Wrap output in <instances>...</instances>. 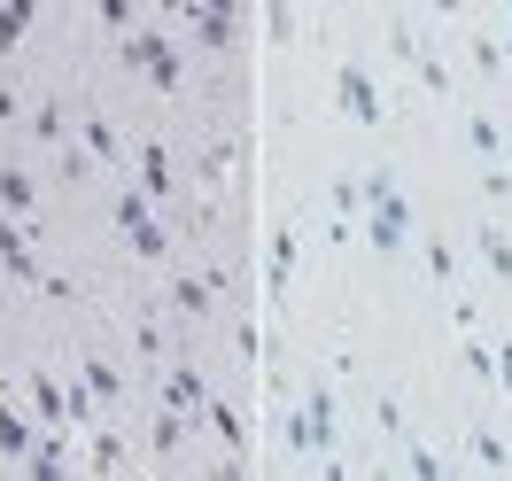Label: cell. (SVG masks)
<instances>
[{
    "instance_id": "obj_1",
    "label": "cell",
    "mask_w": 512,
    "mask_h": 481,
    "mask_svg": "<svg viewBox=\"0 0 512 481\" xmlns=\"http://www.w3.org/2000/svg\"><path fill=\"white\" fill-rule=\"evenodd\" d=\"M125 63L140 70L156 94H179V86H187V55H179V47H171L163 32H140V39L125 47Z\"/></svg>"
},
{
    "instance_id": "obj_2",
    "label": "cell",
    "mask_w": 512,
    "mask_h": 481,
    "mask_svg": "<svg viewBox=\"0 0 512 481\" xmlns=\"http://www.w3.org/2000/svg\"><path fill=\"white\" fill-rule=\"evenodd\" d=\"M334 388L326 381H311V396H303V412L288 419V450H334Z\"/></svg>"
},
{
    "instance_id": "obj_3",
    "label": "cell",
    "mask_w": 512,
    "mask_h": 481,
    "mask_svg": "<svg viewBox=\"0 0 512 481\" xmlns=\"http://www.w3.org/2000/svg\"><path fill=\"white\" fill-rule=\"evenodd\" d=\"M117 225H125L132 257H148V264H163V257H171V233H163V225L148 218V194H140V187H125V194H117Z\"/></svg>"
},
{
    "instance_id": "obj_4",
    "label": "cell",
    "mask_w": 512,
    "mask_h": 481,
    "mask_svg": "<svg viewBox=\"0 0 512 481\" xmlns=\"http://www.w3.org/2000/svg\"><path fill=\"white\" fill-rule=\"evenodd\" d=\"M334 94H342V109H350L357 125H381L388 109H381V86H373V70L365 63H342L334 70Z\"/></svg>"
},
{
    "instance_id": "obj_5",
    "label": "cell",
    "mask_w": 512,
    "mask_h": 481,
    "mask_svg": "<svg viewBox=\"0 0 512 481\" xmlns=\"http://www.w3.org/2000/svg\"><path fill=\"white\" fill-rule=\"evenodd\" d=\"M0 264H8V280L47 288V272H39V257H32V233H24V225H8V218H0Z\"/></svg>"
},
{
    "instance_id": "obj_6",
    "label": "cell",
    "mask_w": 512,
    "mask_h": 481,
    "mask_svg": "<svg viewBox=\"0 0 512 481\" xmlns=\"http://www.w3.org/2000/svg\"><path fill=\"white\" fill-rule=\"evenodd\" d=\"M295 257H303V233H295V225H280V233H272V257H264V288H272V295H288Z\"/></svg>"
},
{
    "instance_id": "obj_7",
    "label": "cell",
    "mask_w": 512,
    "mask_h": 481,
    "mask_svg": "<svg viewBox=\"0 0 512 481\" xmlns=\"http://www.w3.org/2000/svg\"><path fill=\"white\" fill-rule=\"evenodd\" d=\"M163 404H171V412H210L202 373H194V365H171V373H163Z\"/></svg>"
},
{
    "instance_id": "obj_8",
    "label": "cell",
    "mask_w": 512,
    "mask_h": 481,
    "mask_svg": "<svg viewBox=\"0 0 512 481\" xmlns=\"http://www.w3.org/2000/svg\"><path fill=\"white\" fill-rule=\"evenodd\" d=\"M187 16H194V39H202V47H233V32H241V16H233V8H194L187 0Z\"/></svg>"
},
{
    "instance_id": "obj_9",
    "label": "cell",
    "mask_w": 512,
    "mask_h": 481,
    "mask_svg": "<svg viewBox=\"0 0 512 481\" xmlns=\"http://www.w3.org/2000/svg\"><path fill=\"white\" fill-rule=\"evenodd\" d=\"M63 466H70V443H63V435H32V450H24V474H32V481H55Z\"/></svg>"
},
{
    "instance_id": "obj_10",
    "label": "cell",
    "mask_w": 512,
    "mask_h": 481,
    "mask_svg": "<svg viewBox=\"0 0 512 481\" xmlns=\"http://www.w3.org/2000/svg\"><path fill=\"white\" fill-rule=\"evenodd\" d=\"M396 55H404V63L419 70V86H427V94H450V70L435 63V55H419V39L404 32V24H396Z\"/></svg>"
},
{
    "instance_id": "obj_11",
    "label": "cell",
    "mask_w": 512,
    "mask_h": 481,
    "mask_svg": "<svg viewBox=\"0 0 512 481\" xmlns=\"http://www.w3.org/2000/svg\"><path fill=\"white\" fill-rule=\"evenodd\" d=\"M32 404H39L47 427H70V404H63V381H55V373H32Z\"/></svg>"
},
{
    "instance_id": "obj_12",
    "label": "cell",
    "mask_w": 512,
    "mask_h": 481,
    "mask_svg": "<svg viewBox=\"0 0 512 481\" xmlns=\"http://www.w3.org/2000/svg\"><path fill=\"white\" fill-rule=\"evenodd\" d=\"M32 435H39V427H24V419H16V404H8V396H0V458H8V466H16V458H24V450H32Z\"/></svg>"
},
{
    "instance_id": "obj_13",
    "label": "cell",
    "mask_w": 512,
    "mask_h": 481,
    "mask_svg": "<svg viewBox=\"0 0 512 481\" xmlns=\"http://www.w3.org/2000/svg\"><path fill=\"white\" fill-rule=\"evenodd\" d=\"M218 272H210V280H179V288H171V303H179V311H187V319H202V311H210V303H218Z\"/></svg>"
},
{
    "instance_id": "obj_14",
    "label": "cell",
    "mask_w": 512,
    "mask_h": 481,
    "mask_svg": "<svg viewBox=\"0 0 512 481\" xmlns=\"http://www.w3.org/2000/svg\"><path fill=\"white\" fill-rule=\"evenodd\" d=\"M148 443H156V458H179V443H187V412H171V404H163L156 427H148Z\"/></svg>"
},
{
    "instance_id": "obj_15",
    "label": "cell",
    "mask_w": 512,
    "mask_h": 481,
    "mask_svg": "<svg viewBox=\"0 0 512 481\" xmlns=\"http://www.w3.org/2000/svg\"><path fill=\"white\" fill-rule=\"evenodd\" d=\"M140 194H148V202H156V194H171V156H163L156 140L140 148Z\"/></svg>"
},
{
    "instance_id": "obj_16",
    "label": "cell",
    "mask_w": 512,
    "mask_h": 481,
    "mask_svg": "<svg viewBox=\"0 0 512 481\" xmlns=\"http://www.w3.org/2000/svg\"><path fill=\"white\" fill-rule=\"evenodd\" d=\"M365 241H373L381 257H396V249L412 241V218H381V210H373V225H365Z\"/></svg>"
},
{
    "instance_id": "obj_17",
    "label": "cell",
    "mask_w": 512,
    "mask_h": 481,
    "mask_svg": "<svg viewBox=\"0 0 512 481\" xmlns=\"http://www.w3.org/2000/svg\"><path fill=\"white\" fill-rule=\"evenodd\" d=\"M474 241H481V264H489L497 280H512V241H505V225H481Z\"/></svg>"
},
{
    "instance_id": "obj_18",
    "label": "cell",
    "mask_w": 512,
    "mask_h": 481,
    "mask_svg": "<svg viewBox=\"0 0 512 481\" xmlns=\"http://www.w3.org/2000/svg\"><path fill=\"white\" fill-rule=\"evenodd\" d=\"M0 210H8V218H16V210H32V171L0 163Z\"/></svg>"
},
{
    "instance_id": "obj_19",
    "label": "cell",
    "mask_w": 512,
    "mask_h": 481,
    "mask_svg": "<svg viewBox=\"0 0 512 481\" xmlns=\"http://www.w3.org/2000/svg\"><path fill=\"white\" fill-rule=\"evenodd\" d=\"M78 381L94 388L101 404H117V396H125V373H117V365H101V357H86V373H78Z\"/></svg>"
},
{
    "instance_id": "obj_20",
    "label": "cell",
    "mask_w": 512,
    "mask_h": 481,
    "mask_svg": "<svg viewBox=\"0 0 512 481\" xmlns=\"http://www.w3.org/2000/svg\"><path fill=\"white\" fill-rule=\"evenodd\" d=\"M466 140H474V156H505V125H497V117H466Z\"/></svg>"
},
{
    "instance_id": "obj_21",
    "label": "cell",
    "mask_w": 512,
    "mask_h": 481,
    "mask_svg": "<svg viewBox=\"0 0 512 481\" xmlns=\"http://www.w3.org/2000/svg\"><path fill=\"white\" fill-rule=\"evenodd\" d=\"M202 419H210V427H218V435H225V450L241 458V443H249V427H241V412H233V404H218V396H210V412H202Z\"/></svg>"
},
{
    "instance_id": "obj_22",
    "label": "cell",
    "mask_w": 512,
    "mask_h": 481,
    "mask_svg": "<svg viewBox=\"0 0 512 481\" xmlns=\"http://www.w3.org/2000/svg\"><path fill=\"white\" fill-rule=\"evenodd\" d=\"M86 148H94V163H125V148H117V125H109V117H86Z\"/></svg>"
},
{
    "instance_id": "obj_23",
    "label": "cell",
    "mask_w": 512,
    "mask_h": 481,
    "mask_svg": "<svg viewBox=\"0 0 512 481\" xmlns=\"http://www.w3.org/2000/svg\"><path fill=\"white\" fill-rule=\"evenodd\" d=\"M373 427H381L388 443H412V427H404V404H396V396H373Z\"/></svg>"
},
{
    "instance_id": "obj_24",
    "label": "cell",
    "mask_w": 512,
    "mask_h": 481,
    "mask_svg": "<svg viewBox=\"0 0 512 481\" xmlns=\"http://www.w3.org/2000/svg\"><path fill=\"white\" fill-rule=\"evenodd\" d=\"M32 32V0H16V8H0V55L16 47V39Z\"/></svg>"
},
{
    "instance_id": "obj_25",
    "label": "cell",
    "mask_w": 512,
    "mask_h": 481,
    "mask_svg": "<svg viewBox=\"0 0 512 481\" xmlns=\"http://www.w3.org/2000/svg\"><path fill=\"white\" fill-rule=\"evenodd\" d=\"M474 466H489V474H512V450L497 443V435H474Z\"/></svg>"
},
{
    "instance_id": "obj_26",
    "label": "cell",
    "mask_w": 512,
    "mask_h": 481,
    "mask_svg": "<svg viewBox=\"0 0 512 481\" xmlns=\"http://www.w3.org/2000/svg\"><path fill=\"white\" fill-rule=\"evenodd\" d=\"M63 117H70L63 101H47V109H32V132H39V140H55V148H63Z\"/></svg>"
},
{
    "instance_id": "obj_27",
    "label": "cell",
    "mask_w": 512,
    "mask_h": 481,
    "mask_svg": "<svg viewBox=\"0 0 512 481\" xmlns=\"http://www.w3.org/2000/svg\"><path fill=\"white\" fill-rule=\"evenodd\" d=\"M125 466V435H94V474H117Z\"/></svg>"
},
{
    "instance_id": "obj_28",
    "label": "cell",
    "mask_w": 512,
    "mask_h": 481,
    "mask_svg": "<svg viewBox=\"0 0 512 481\" xmlns=\"http://www.w3.org/2000/svg\"><path fill=\"white\" fill-rule=\"evenodd\" d=\"M466 55H474V70H481V78H497V70H505V47H497V39H474Z\"/></svg>"
},
{
    "instance_id": "obj_29",
    "label": "cell",
    "mask_w": 512,
    "mask_h": 481,
    "mask_svg": "<svg viewBox=\"0 0 512 481\" xmlns=\"http://www.w3.org/2000/svg\"><path fill=\"white\" fill-rule=\"evenodd\" d=\"M404 466H412V474H419V481H443V458H435V450H419V443H412V450H404Z\"/></svg>"
},
{
    "instance_id": "obj_30",
    "label": "cell",
    "mask_w": 512,
    "mask_h": 481,
    "mask_svg": "<svg viewBox=\"0 0 512 481\" xmlns=\"http://www.w3.org/2000/svg\"><path fill=\"white\" fill-rule=\"evenodd\" d=\"M466 373H474V381H497V350H481V342H466Z\"/></svg>"
},
{
    "instance_id": "obj_31",
    "label": "cell",
    "mask_w": 512,
    "mask_h": 481,
    "mask_svg": "<svg viewBox=\"0 0 512 481\" xmlns=\"http://www.w3.org/2000/svg\"><path fill=\"white\" fill-rule=\"evenodd\" d=\"M481 194H489V202H512V179H505V163H489V171H481Z\"/></svg>"
},
{
    "instance_id": "obj_32",
    "label": "cell",
    "mask_w": 512,
    "mask_h": 481,
    "mask_svg": "<svg viewBox=\"0 0 512 481\" xmlns=\"http://www.w3.org/2000/svg\"><path fill=\"white\" fill-rule=\"evenodd\" d=\"M427 272H435V280H450V272H458V257H450L443 241H427Z\"/></svg>"
},
{
    "instance_id": "obj_33",
    "label": "cell",
    "mask_w": 512,
    "mask_h": 481,
    "mask_svg": "<svg viewBox=\"0 0 512 481\" xmlns=\"http://www.w3.org/2000/svg\"><path fill=\"white\" fill-rule=\"evenodd\" d=\"M497 381H505V396H512V342L497 350Z\"/></svg>"
},
{
    "instance_id": "obj_34",
    "label": "cell",
    "mask_w": 512,
    "mask_h": 481,
    "mask_svg": "<svg viewBox=\"0 0 512 481\" xmlns=\"http://www.w3.org/2000/svg\"><path fill=\"white\" fill-rule=\"evenodd\" d=\"M0 295H8V264H0Z\"/></svg>"
}]
</instances>
